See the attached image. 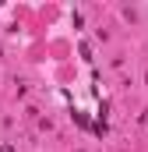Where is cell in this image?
Here are the masks:
<instances>
[{
  "instance_id": "cell-1",
  "label": "cell",
  "mask_w": 148,
  "mask_h": 152,
  "mask_svg": "<svg viewBox=\"0 0 148 152\" xmlns=\"http://www.w3.org/2000/svg\"><path fill=\"white\" fill-rule=\"evenodd\" d=\"M0 152H14V145H4V149H0Z\"/></svg>"
}]
</instances>
